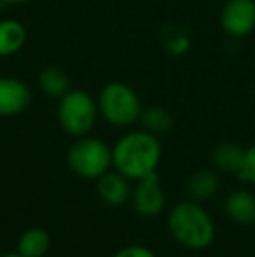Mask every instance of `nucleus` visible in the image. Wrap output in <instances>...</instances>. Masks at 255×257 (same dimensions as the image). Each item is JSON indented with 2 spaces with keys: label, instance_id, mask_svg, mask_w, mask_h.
Instances as JSON below:
<instances>
[{
  "label": "nucleus",
  "instance_id": "1a4fd4ad",
  "mask_svg": "<svg viewBox=\"0 0 255 257\" xmlns=\"http://www.w3.org/2000/svg\"><path fill=\"white\" fill-rule=\"evenodd\" d=\"M96 191L103 203L110 206H123L131 200V186L129 179L117 170H109L96 180Z\"/></svg>",
  "mask_w": 255,
  "mask_h": 257
},
{
  "label": "nucleus",
  "instance_id": "f3484780",
  "mask_svg": "<svg viewBox=\"0 0 255 257\" xmlns=\"http://www.w3.org/2000/svg\"><path fill=\"white\" fill-rule=\"evenodd\" d=\"M163 42L166 51L175 54V56H182L191 49V39L182 30H168Z\"/></svg>",
  "mask_w": 255,
  "mask_h": 257
},
{
  "label": "nucleus",
  "instance_id": "9d476101",
  "mask_svg": "<svg viewBox=\"0 0 255 257\" xmlns=\"http://www.w3.org/2000/svg\"><path fill=\"white\" fill-rule=\"evenodd\" d=\"M225 215L239 226L255 224V194L250 191H232L224 203Z\"/></svg>",
  "mask_w": 255,
  "mask_h": 257
},
{
  "label": "nucleus",
  "instance_id": "6ab92c4d",
  "mask_svg": "<svg viewBox=\"0 0 255 257\" xmlns=\"http://www.w3.org/2000/svg\"><path fill=\"white\" fill-rule=\"evenodd\" d=\"M112 257H157L150 248L143 247V245H128L117 250Z\"/></svg>",
  "mask_w": 255,
  "mask_h": 257
},
{
  "label": "nucleus",
  "instance_id": "0eeeda50",
  "mask_svg": "<svg viewBox=\"0 0 255 257\" xmlns=\"http://www.w3.org/2000/svg\"><path fill=\"white\" fill-rule=\"evenodd\" d=\"M220 27L234 39L252 34L255 30V0H227L220 13Z\"/></svg>",
  "mask_w": 255,
  "mask_h": 257
},
{
  "label": "nucleus",
  "instance_id": "f257e3e1",
  "mask_svg": "<svg viewBox=\"0 0 255 257\" xmlns=\"http://www.w3.org/2000/svg\"><path fill=\"white\" fill-rule=\"evenodd\" d=\"M163 149L154 133L129 132L112 147V166L129 180H140L156 173Z\"/></svg>",
  "mask_w": 255,
  "mask_h": 257
},
{
  "label": "nucleus",
  "instance_id": "423d86ee",
  "mask_svg": "<svg viewBox=\"0 0 255 257\" xmlns=\"http://www.w3.org/2000/svg\"><path fill=\"white\" fill-rule=\"evenodd\" d=\"M135 182L136 184L131 187V203L135 212L142 217H149V219L157 217L166 205V194L161 187L157 173H150Z\"/></svg>",
  "mask_w": 255,
  "mask_h": 257
},
{
  "label": "nucleus",
  "instance_id": "39448f33",
  "mask_svg": "<svg viewBox=\"0 0 255 257\" xmlns=\"http://www.w3.org/2000/svg\"><path fill=\"white\" fill-rule=\"evenodd\" d=\"M98 102H95L88 91L70 89L58 105V121L65 133L75 137H84L95 128L98 119Z\"/></svg>",
  "mask_w": 255,
  "mask_h": 257
},
{
  "label": "nucleus",
  "instance_id": "6e6552de",
  "mask_svg": "<svg viewBox=\"0 0 255 257\" xmlns=\"http://www.w3.org/2000/svg\"><path fill=\"white\" fill-rule=\"evenodd\" d=\"M32 91L23 81L0 75V117H14L30 107Z\"/></svg>",
  "mask_w": 255,
  "mask_h": 257
},
{
  "label": "nucleus",
  "instance_id": "412c9836",
  "mask_svg": "<svg viewBox=\"0 0 255 257\" xmlns=\"http://www.w3.org/2000/svg\"><path fill=\"white\" fill-rule=\"evenodd\" d=\"M0 257H23V255H21L20 254V252H9V254H4V255H0Z\"/></svg>",
  "mask_w": 255,
  "mask_h": 257
},
{
  "label": "nucleus",
  "instance_id": "ddd939ff",
  "mask_svg": "<svg viewBox=\"0 0 255 257\" xmlns=\"http://www.w3.org/2000/svg\"><path fill=\"white\" fill-rule=\"evenodd\" d=\"M243 159H245V149L232 142L220 144V146L215 147L213 154H211V161H213V166L218 172L234 173V175H238L239 170H241Z\"/></svg>",
  "mask_w": 255,
  "mask_h": 257
},
{
  "label": "nucleus",
  "instance_id": "4468645a",
  "mask_svg": "<svg viewBox=\"0 0 255 257\" xmlns=\"http://www.w3.org/2000/svg\"><path fill=\"white\" fill-rule=\"evenodd\" d=\"M51 247V236L42 227H30L18 240V252L23 257H44Z\"/></svg>",
  "mask_w": 255,
  "mask_h": 257
},
{
  "label": "nucleus",
  "instance_id": "f8f14e48",
  "mask_svg": "<svg viewBox=\"0 0 255 257\" xmlns=\"http://www.w3.org/2000/svg\"><path fill=\"white\" fill-rule=\"evenodd\" d=\"M220 189V179L218 173L213 170H197L196 173H192L191 179L187 182V191L191 200L196 201H206L210 198H213Z\"/></svg>",
  "mask_w": 255,
  "mask_h": 257
},
{
  "label": "nucleus",
  "instance_id": "7ed1b4c3",
  "mask_svg": "<svg viewBox=\"0 0 255 257\" xmlns=\"http://www.w3.org/2000/svg\"><path fill=\"white\" fill-rule=\"evenodd\" d=\"M67 165L77 177L98 180L112 166V149L96 137H79L68 149Z\"/></svg>",
  "mask_w": 255,
  "mask_h": 257
},
{
  "label": "nucleus",
  "instance_id": "a211bd4d",
  "mask_svg": "<svg viewBox=\"0 0 255 257\" xmlns=\"http://www.w3.org/2000/svg\"><path fill=\"white\" fill-rule=\"evenodd\" d=\"M238 177L243 182H248L255 186V144L245 149V159H243V166L239 170Z\"/></svg>",
  "mask_w": 255,
  "mask_h": 257
},
{
  "label": "nucleus",
  "instance_id": "2eb2a0df",
  "mask_svg": "<svg viewBox=\"0 0 255 257\" xmlns=\"http://www.w3.org/2000/svg\"><path fill=\"white\" fill-rule=\"evenodd\" d=\"M39 88L49 98H63L70 91V79L60 67H48L39 75Z\"/></svg>",
  "mask_w": 255,
  "mask_h": 257
},
{
  "label": "nucleus",
  "instance_id": "20e7f679",
  "mask_svg": "<svg viewBox=\"0 0 255 257\" xmlns=\"http://www.w3.org/2000/svg\"><path fill=\"white\" fill-rule=\"evenodd\" d=\"M98 110L107 122L117 128H126L140 121L142 103L131 86L124 82H109L100 91Z\"/></svg>",
  "mask_w": 255,
  "mask_h": 257
},
{
  "label": "nucleus",
  "instance_id": "dca6fc26",
  "mask_svg": "<svg viewBox=\"0 0 255 257\" xmlns=\"http://www.w3.org/2000/svg\"><path fill=\"white\" fill-rule=\"evenodd\" d=\"M140 121H142L143 128H145L147 132L154 133V135L166 133L173 128V117H171L170 112L163 107H149V108H145V110H142Z\"/></svg>",
  "mask_w": 255,
  "mask_h": 257
},
{
  "label": "nucleus",
  "instance_id": "aec40b11",
  "mask_svg": "<svg viewBox=\"0 0 255 257\" xmlns=\"http://www.w3.org/2000/svg\"><path fill=\"white\" fill-rule=\"evenodd\" d=\"M0 2L11 4V6H21V4H27V2H30V0H0Z\"/></svg>",
  "mask_w": 255,
  "mask_h": 257
},
{
  "label": "nucleus",
  "instance_id": "f03ea898",
  "mask_svg": "<svg viewBox=\"0 0 255 257\" xmlns=\"http://www.w3.org/2000/svg\"><path fill=\"white\" fill-rule=\"evenodd\" d=\"M168 229L173 240L189 250H204L215 240L213 219L196 200L180 201L170 210Z\"/></svg>",
  "mask_w": 255,
  "mask_h": 257
},
{
  "label": "nucleus",
  "instance_id": "9b49d317",
  "mask_svg": "<svg viewBox=\"0 0 255 257\" xmlns=\"http://www.w3.org/2000/svg\"><path fill=\"white\" fill-rule=\"evenodd\" d=\"M27 44V28L16 20L0 21V58L20 53Z\"/></svg>",
  "mask_w": 255,
  "mask_h": 257
}]
</instances>
